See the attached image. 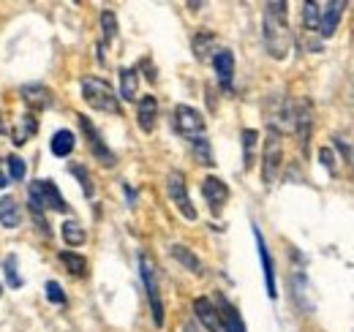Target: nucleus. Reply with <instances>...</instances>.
<instances>
[{"instance_id":"1","label":"nucleus","mask_w":354,"mask_h":332,"mask_svg":"<svg viewBox=\"0 0 354 332\" xmlns=\"http://www.w3.org/2000/svg\"><path fill=\"white\" fill-rule=\"evenodd\" d=\"M262 39L270 57L283 60L292 49V30H289V6L286 3H267L265 22H262Z\"/></svg>"},{"instance_id":"2","label":"nucleus","mask_w":354,"mask_h":332,"mask_svg":"<svg viewBox=\"0 0 354 332\" xmlns=\"http://www.w3.org/2000/svg\"><path fill=\"white\" fill-rule=\"evenodd\" d=\"M30 210H33V215L39 218V226L44 229V234H49V229H46V221H44V210L49 212H68V202L63 199V194L55 188V183H49V180H36L33 185H30Z\"/></svg>"},{"instance_id":"3","label":"nucleus","mask_w":354,"mask_h":332,"mask_svg":"<svg viewBox=\"0 0 354 332\" xmlns=\"http://www.w3.org/2000/svg\"><path fill=\"white\" fill-rule=\"evenodd\" d=\"M82 98H85L88 107L98 109V112L120 115V101H118L112 84L98 80V77H85V80H82Z\"/></svg>"},{"instance_id":"4","label":"nucleus","mask_w":354,"mask_h":332,"mask_svg":"<svg viewBox=\"0 0 354 332\" xmlns=\"http://www.w3.org/2000/svg\"><path fill=\"white\" fill-rule=\"evenodd\" d=\"M283 164V142H281V131L278 128H267L265 153H262V180L267 185H272L278 180V172Z\"/></svg>"},{"instance_id":"5","label":"nucleus","mask_w":354,"mask_h":332,"mask_svg":"<svg viewBox=\"0 0 354 332\" xmlns=\"http://www.w3.org/2000/svg\"><path fill=\"white\" fill-rule=\"evenodd\" d=\"M139 270H142V284H145L150 308H153V322L156 327H164V302H161V289H158V273L150 256H139Z\"/></svg>"},{"instance_id":"6","label":"nucleus","mask_w":354,"mask_h":332,"mask_svg":"<svg viewBox=\"0 0 354 332\" xmlns=\"http://www.w3.org/2000/svg\"><path fill=\"white\" fill-rule=\"evenodd\" d=\"M80 118V128H82V133H85V142H88L90 153H93V158L98 161L101 166H106V169H112V166L118 164V158H115V153L106 147V142L101 139V133L95 131V125L90 123V118L85 115H77Z\"/></svg>"},{"instance_id":"7","label":"nucleus","mask_w":354,"mask_h":332,"mask_svg":"<svg viewBox=\"0 0 354 332\" xmlns=\"http://www.w3.org/2000/svg\"><path fill=\"white\" fill-rule=\"evenodd\" d=\"M167 194H169V199H172V205L180 210V215L183 218H188V221H196V208L191 205V196H188V185H185V177H183V172H169V177H167Z\"/></svg>"},{"instance_id":"8","label":"nucleus","mask_w":354,"mask_h":332,"mask_svg":"<svg viewBox=\"0 0 354 332\" xmlns=\"http://www.w3.org/2000/svg\"><path fill=\"white\" fill-rule=\"evenodd\" d=\"M175 128L177 133H183L188 142H194V139L205 136V118L194 107L180 104V107H175Z\"/></svg>"},{"instance_id":"9","label":"nucleus","mask_w":354,"mask_h":332,"mask_svg":"<svg viewBox=\"0 0 354 332\" xmlns=\"http://www.w3.org/2000/svg\"><path fill=\"white\" fill-rule=\"evenodd\" d=\"M344 11H346V3L344 0L319 3V36L322 39H330L338 30V22H341Z\"/></svg>"},{"instance_id":"10","label":"nucleus","mask_w":354,"mask_h":332,"mask_svg":"<svg viewBox=\"0 0 354 332\" xmlns=\"http://www.w3.org/2000/svg\"><path fill=\"white\" fill-rule=\"evenodd\" d=\"M202 194H205V199H207V205L213 210V215H221L223 205L229 202V188H226V183H223L221 177H205L202 180Z\"/></svg>"},{"instance_id":"11","label":"nucleus","mask_w":354,"mask_h":332,"mask_svg":"<svg viewBox=\"0 0 354 332\" xmlns=\"http://www.w3.org/2000/svg\"><path fill=\"white\" fill-rule=\"evenodd\" d=\"M254 240H257V248H259V259H262V270H265V286H267V297L275 299L278 297V286H275V264H272V256H270V248H267L265 237L259 232V226H254Z\"/></svg>"},{"instance_id":"12","label":"nucleus","mask_w":354,"mask_h":332,"mask_svg":"<svg viewBox=\"0 0 354 332\" xmlns=\"http://www.w3.org/2000/svg\"><path fill=\"white\" fill-rule=\"evenodd\" d=\"M194 313H196V319H199L210 332H223L221 316H218V308H216L213 299H207V297H196V299H194Z\"/></svg>"},{"instance_id":"13","label":"nucleus","mask_w":354,"mask_h":332,"mask_svg":"<svg viewBox=\"0 0 354 332\" xmlns=\"http://www.w3.org/2000/svg\"><path fill=\"white\" fill-rule=\"evenodd\" d=\"M295 128H297V133H300L303 156H308L310 128H313V109H310V101H300V107L295 109Z\"/></svg>"},{"instance_id":"14","label":"nucleus","mask_w":354,"mask_h":332,"mask_svg":"<svg viewBox=\"0 0 354 332\" xmlns=\"http://www.w3.org/2000/svg\"><path fill=\"white\" fill-rule=\"evenodd\" d=\"M213 68H216V77H218L221 87L229 93L232 90V77H234V55L229 49L213 52Z\"/></svg>"},{"instance_id":"15","label":"nucleus","mask_w":354,"mask_h":332,"mask_svg":"<svg viewBox=\"0 0 354 332\" xmlns=\"http://www.w3.org/2000/svg\"><path fill=\"white\" fill-rule=\"evenodd\" d=\"M216 308H218V316H221L223 332H245V324H243V319H240L237 308H234L223 294L216 297Z\"/></svg>"},{"instance_id":"16","label":"nucleus","mask_w":354,"mask_h":332,"mask_svg":"<svg viewBox=\"0 0 354 332\" xmlns=\"http://www.w3.org/2000/svg\"><path fill=\"white\" fill-rule=\"evenodd\" d=\"M156 118H158V101H156V95H142V101L136 107V123H139V128L145 133H153Z\"/></svg>"},{"instance_id":"17","label":"nucleus","mask_w":354,"mask_h":332,"mask_svg":"<svg viewBox=\"0 0 354 332\" xmlns=\"http://www.w3.org/2000/svg\"><path fill=\"white\" fill-rule=\"evenodd\" d=\"M0 223L6 229H17L22 223V210L14 196H0Z\"/></svg>"},{"instance_id":"18","label":"nucleus","mask_w":354,"mask_h":332,"mask_svg":"<svg viewBox=\"0 0 354 332\" xmlns=\"http://www.w3.org/2000/svg\"><path fill=\"white\" fill-rule=\"evenodd\" d=\"M22 95H25V101L33 107V112L46 109V107L52 104V95H49V90H46L44 84H25V87H22Z\"/></svg>"},{"instance_id":"19","label":"nucleus","mask_w":354,"mask_h":332,"mask_svg":"<svg viewBox=\"0 0 354 332\" xmlns=\"http://www.w3.org/2000/svg\"><path fill=\"white\" fill-rule=\"evenodd\" d=\"M74 145H77V136H74L68 128H60V131L52 136V142H49V147H52V153H55L57 158H66V156H71Z\"/></svg>"},{"instance_id":"20","label":"nucleus","mask_w":354,"mask_h":332,"mask_svg":"<svg viewBox=\"0 0 354 332\" xmlns=\"http://www.w3.org/2000/svg\"><path fill=\"white\" fill-rule=\"evenodd\" d=\"M169 253L175 256L177 261H180L185 270H191L194 275H202V273H205V267H202L199 256H196V253H194L191 248H185V246H172V248H169Z\"/></svg>"},{"instance_id":"21","label":"nucleus","mask_w":354,"mask_h":332,"mask_svg":"<svg viewBox=\"0 0 354 332\" xmlns=\"http://www.w3.org/2000/svg\"><path fill=\"white\" fill-rule=\"evenodd\" d=\"M257 145H259V131L257 128H245L243 131V166L251 169L257 161Z\"/></svg>"},{"instance_id":"22","label":"nucleus","mask_w":354,"mask_h":332,"mask_svg":"<svg viewBox=\"0 0 354 332\" xmlns=\"http://www.w3.org/2000/svg\"><path fill=\"white\" fill-rule=\"evenodd\" d=\"M60 261L66 264V270H68L74 278H85V275H88V259H85V256H80V253H74V250H63V253H60Z\"/></svg>"},{"instance_id":"23","label":"nucleus","mask_w":354,"mask_h":332,"mask_svg":"<svg viewBox=\"0 0 354 332\" xmlns=\"http://www.w3.org/2000/svg\"><path fill=\"white\" fill-rule=\"evenodd\" d=\"M136 90H139V77L133 68H120V98L123 101H136Z\"/></svg>"},{"instance_id":"24","label":"nucleus","mask_w":354,"mask_h":332,"mask_svg":"<svg viewBox=\"0 0 354 332\" xmlns=\"http://www.w3.org/2000/svg\"><path fill=\"white\" fill-rule=\"evenodd\" d=\"M36 131H39L36 112H33V115H25V118H22V125L14 131V142H17V145H25V142H28V139H30Z\"/></svg>"},{"instance_id":"25","label":"nucleus","mask_w":354,"mask_h":332,"mask_svg":"<svg viewBox=\"0 0 354 332\" xmlns=\"http://www.w3.org/2000/svg\"><path fill=\"white\" fill-rule=\"evenodd\" d=\"M85 237H88V234H85V229H82L77 221H66V223H63V240H66L68 246H82Z\"/></svg>"},{"instance_id":"26","label":"nucleus","mask_w":354,"mask_h":332,"mask_svg":"<svg viewBox=\"0 0 354 332\" xmlns=\"http://www.w3.org/2000/svg\"><path fill=\"white\" fill-rule=\"evenodd\" d=\"M191 147H194V156H196V161L199 164H207L213 166V150H210V142H207V136H199V139H194L191 142Z\"/></svg>"},{"instance_id":"27","label":"nucleus","mask_w":354,"mask_h":332,"mask_svg":"<svg viewBox=\"0 0 354 332\" xmlns=\"http://www.w3.org/2000/svg\"><path fill=\"white\" fill-rule=\"evenodd\" d=\"M303 25H306V30L310 33H319V3H303Z\"/></svg>"},{"instance_id":"28","label":"nucleus","mask_w":354,"mask_h":332,"mask_svg":"<svg viewBox=\"0 0 354 332\" xmlns=\"http://www.w3.org/2000/svg\"><path fill=\"white\" fill-rule=\"evenodd\" d=\"M68 172H71L77 180H80V185H82V194H85V196H93V194H95V188H93V177H90V172L85 169V166L71 164V166H68Z\"/></svg>"},{"instance_id":"29","label":"nucleus","mask_w":354,"mask_h":332,"mask_svg":"<svg viewBox=\"0 0 354 332\" xmlns=\"http://www.w3.org/2000/svg\"><path fill=\"white\" fill-rule=\"evenodd\" d=\"M101 28H104V44L115 42V36H118V19H115L112 11H104V14H101ZM104 44H101V46H104Z\"/></svg>"},{"instance_id":"30","label":"nucleus","mask_w":354,"mask_h":332,"mask_svg":"<svg viewBox=\"0 0 354 332\" xmlns=\"http://www.w3.org/2000/svg\"><path fill=\"white\" fill-rule=\"evenodd\" d=\"M3 270H6L8 284H11L14 289H19V286H22V278H19V273H17V256H8V259L3 261Z\"/></svg>"},{"instance_id":"31","label":"nucleus","mask_w":354,"mask_h":332,"mask_svg":"<svg viewBox=\"0 0 354 332\" xmlns=\"http://www.w3.org/2000/svg\"><path fill=\"white\" fill-rule=\"evenodd\" d=\"M25 172H28V169H25V161H22L19 156H11V158H8V177H11L14 183L25 180Z\"/></svg>"},{"instance_id":"32","label":"nucleus","mask_w":354,"mask_h":332,"mask_svg":"<svg viewBox=\"0 0 354 332\" xmlns=\"http://www.w3.org/2000/svg\"><path fill=\"white\" fill-rule=\"evenodd\" d=\"M210 44H213V36H210V33H199V36L194 39V52H196L199 60H207V49H210Z\"/></svg>"},{"instance_id":"33","label":"nucleus","mask_w":354,"mask_h":332,"mask_svg":"<svg viewBox=\"0 0 354 332\" xmlns=\"http://www.w3.org/2000/svg\"><path fill=\"white\" fill-rule=\"evenodd\" d=\"M46 299H49L52 305H66V294L60 289V284H55V281L46 284Z\"/></svg>"},{"instance_id":"34","label":"nucleus","mask_w":354,"mask_h":332,"mask_svg":"<svg viewBox=\"0 0 354 332\" xmlns=\"http://www.w3.org/2000/svg\"><path fill=\"white\" fill-rule=\"evenodd\" d=\"M319 158H322V164L327 166L330 174H335V161H333V150H330V147H322V150H319Z\"/></svg>"},{"instance_id":"35","label":"nucleus","mask_w":354,"mask_h":332,"mask_svg":"<svg viewBox=\"0 0 354 332\" xmlns=\"http://www.w3.org/2000/svg\"><path fill=\"white\" fill-rule=\"evenodd\" d=\"M335 145H338V150H341L344 156H349V153H352V150H349V145H344V139H338V136H335Z\"/></svg>"},{"instance_id":"36","label":"nucleus","mask_w":354,"mask_h":332,"mask_svg":"<svg viewBox=\"0 0 354 332\" xmlns=\"http://www.w3.org/2000/svg\"><path fill=\"white\" fill-rule=\"evenodd\" d=\"M183 332H199V330H196L194 324H185V327H183Z\"/></svg>"},{"instance_id":"37","label":"nucleus","mask_w":354,"mask_h":332,"mask_svg":"<svg viewBox=\"0 0 354 332\" xmlns=\"http://www.w3.org/2000/svg\"><path fill=\"white\" fill-rule=\"evenodd\" d=\"M6 185H8V180H6V177L0 174V188H6Z\"/></svg>"},{"instance_id":"38","label":"nucleus","mask_w":354,"mask_h":332,"mask_svg":"<svg viewBox=\"0 0 354 332\" xmlns=\"http://www.w3.org/2000/svg\"><path fill=\"white\" fill-rule=\"evenodd\" d=\"M3 131H6V128H3V120H0V133H3Z\"/></svg>"},{"instance_id":"39","label":"nucleus","mask_w":354,"mask_h":332,"mask_svg":"<svg viewBox=\"0 0 354 332\" xmlns=\"http://www.w3.org/2000/svg\"><path fill=\"white\" fill-rule=\"evenodd\" d=\"M0 294H3V286H0Z\"/></svg>"}]
</instances>
